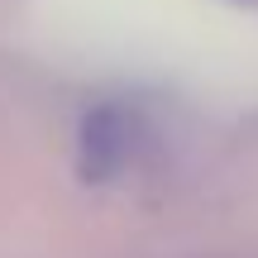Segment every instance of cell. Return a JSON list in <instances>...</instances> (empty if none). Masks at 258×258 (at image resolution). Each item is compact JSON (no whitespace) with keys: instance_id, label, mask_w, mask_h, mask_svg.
Segmentation results:
<instances>
[{"instance_id":"cell-1","label":"cell","mask_w":258,"mask_h":258,"mask_svg":"<svg viewBox=\"0 0 258 258\" xmlns=\"http://www.w3.org/2000/svg\"><path fill=\"white\" fill-rule=\"evenodd\" d=\"M139 144V115L124 105H96L77 129V172L82 182H105L129 163Z\"/></svg>"}]
</instances>
